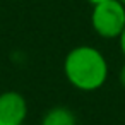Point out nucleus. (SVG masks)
I'll return each mask as SVG.
<instances>
[{
    "label": "nucleus",
    "instance_id": "obj_2",
    "mask_svg": "<svg viewBox=\"0 0 125 125\" xmlns=\"http://www.w3.org/2000/svg\"><path fill=\"white\" fill-rule=\"evenodd\" d=\"M91 26L104 40H113L125 29V5L118 0H104L93 5Z\"/></svg>",
    "mask_w": 125,
    "mask_h": 125
},
{
    "label": "nucleus",
    "instance_id": "obj_4",
    "mask_svg": "<svg viewBox=\"0 0 125 125\" xmlns=\"http://www.w3.org/2000/svg\"><path fill=\"white\" fill-rule=\"evenodd\" d=\"M41 125H77V118L69 108L55 106L45 113Z\"/></svg>",
    "mask_w": 125,
    "mask_h": 125
},
{
    "label": "nucleus",
    "instance_id": "obj_8",
    "mask_svg": "<svg viewBox=\"0 0 125 125\" xmlns=\"http://www.w3.org/2000/svg\"><path fill=\"white\" fill-rule=\"evenodd\" d=\"M118 2H122V4H123V5H125V0H118Z\"/></svg>",
    "mask_w": 125,
    "mask_h": 125
},
{
    "label": "nucleus",
    "instance_id": "obj_5",
    "mask_svg": "<svg viewBox=\"0 0 125 125\" xmlns=\"http://www.w3.org/2000/svg\"><path fill=\"white\" fill-rule=\"evenodd\" d=\"M118 82H120V86L125 89V63L122 65V69H120V72H118Z\"/></svg>",
    "mask_w": 125,
    "mask_h": 125
},
{
    "label": "nucleus",
    "instance_id": "obj_6",
    "mask_svg": "<svg viewBox=\"0 0 125 125\" xmlns=\"http://www.w3.org/2000/svg\"><path fill=\"white\" fill-rule=\"evenodd\" d=\"M118 43H120V50H122V53H123V57H125V29H123L122 34L118 36Z\"/></svg>",
    "mask_w": 125,
    "mask_h": 125
},
{
    "label": "nucleus",
    "instance_id": "obj_1",
    "mask_svg": "<svg viewBox=\"0 0 125 125\" xmlns=\"http://www.w3.org/2000/svg\"><path fill=\"white\" fill-rule=\"evenodd\" d=\"M67 81L79 91H96L108 79V62L104 55L89 45L72 48L63 60Z\"/></svg>",
    "mask_w": 125,
    "mask_h": 125
},
{
    "label": "nucleus",
    "instance_id": "obj_7",
    "mask_svg": "<svg viewBox=\"0 0 125 125\" xmlns=\"http://www.w3.org/2000/svg\"><path fill=\"white\" fill-rule=\"evenodd\" d=\"M87 2H89L91 5H96V4H99V2H104V0H87Z\"/></svg>",
    "mask_w": 125,
    "mask_h": 125
},
{
    "label": "nucleus",
    "instance_id": "obj_9",
    "mask_svg": "<svg viewBox=\"0 0 125 125\" xmlns=\"http://www.w3.org/2000/svg\"><path fill=\"white\" fill-rule=\"evenodd\" d=\"M0 125H2V123H0Z\"/></svg>",
    "mask_w": 125,
    "mask_h": 125
},
{
    "label": "nucleus",
    "instance_id": "obj_3",
    "mask_svg": "<svg viewBox=\"0 0 125 125\" xmlns=\"http://www.w3.org/2000/svg\"><path fill=\"white\" fill-rule=\"evenodd\" d=\"M28 115L26 98L17 91H5L0 94V123L22 125Z\"/></svg>",
    "mask_w": 125,
    "mask_h": 125
}]
</instances>
